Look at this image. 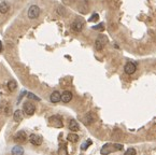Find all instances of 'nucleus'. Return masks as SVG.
Returning a JSON list of instances; mask_svg holds the SVG:
<instances>
[{
    "mask_svg": "<svg viewBox=\"0 0 156 155\" xmlns=\"http://www.w3.org/2000/svg\"><path fill=\"white\" fill-rule=\"evenodd\" d=\"M124 71H125L126 74L132 76L137 71V65L135 63H127L125 65V67H124Z\"/></svg>",
    "mask_w": 156,
    "mask_h": 155,
    "instance_id": "6e6552de",
    "label": "nucleus"
},
{
    "mask_svg": "<svg viewBox=\"0 0 156 155\" xmlns=\"http://www.w3.org/2000/svg\"><path fill=\"white\" fill-rule=\"evenodd\" d=\"M14 141H16L17 143H24L27 141V135L24 130L17 131L14 136Z\"/></svg>",
    "mask_w": 156,
    "mask_h": 155,
    "instance_id": "0eeeda50",
    "label": "nucleus"
},
{
    "mask_svg": "<svg viewBox=\"0 0 156 155\" xmlns=\"http://www.w3.org/2000/svg\"><path fill=\"white\" fill-rule=\"evenodd\" d=\"M92 28H93L94 30H103V29H104V26H103V24H99V25H96V26H93Z\"/></svg>",
    "mask_w": 156,
    "mask_h": 155,
    "instance_id": "b1692460",
    "label": "nucleus"
},
{
    "mask_svg": "<svg viewBox=\"0 0 156 155\" xmlns=\"http://www.w3.org/2000/svg\"><path fill=\"white\" fill-rule=\"evenodd\" d=\"M1 51H2V42L0 41V53H1Z\"/></svg>",
    "mask_w": 156,
    "mask_h": 155,
    "instance_id": "393cba45",
    "label": "nucleus"
},
{
    "mask_svg": "<svg viewBox=\"0 0 156 155\" xmlns=\"http://www.w3.org/2000/svg\"><path fill=\"white\" fill-rule=\"evenodd\" d=\"M92 143H93V142H92V140H89V139H88V140H86V141H85V142L83 143V144L81 145V150H83V151L87 150V148H88V146H89L91 144H92Z\"/></svg>",
    "mask_w": 156,
    "mask_h": 155,
    "instance_id": "6ab92c4d",
    "label": "nucleus"
},
{
    "mask_svg": "<svg viewBox=\"0 0 156 155\" xmlns=\"http://www.w3.org/2000/svg\"><path fill=\"white\" fill-rule=\"evenodd\" d=\"M50 100H51V102H53V103H57V102H59L61 100V94L58 91H54L51 94V96H50Z\"/></svg>",
    "mask_w": 156,
    "mask_h": 155,
    "instance_id": "9d476101",
    "label": "nucleus"
},
{
    "mask_svg": "<svg viewBox=\"0 0 156 155\" xmlns=\"http://www.w3.org/2000/svg\"><path fill=\"white\" fill-rule=\"evenodd\" d=\"M107 43H108V38L104 34H100V36H98V38L96 39V41H95V48H96V50H98V51H101V50L106 46Z\"/></svg>",
    "mask_w": 156,
    "mask_h": 155,
    "instance_id": "f03ea898",
    "label": "nucleus"
},
{
    "mask_svg": "<svg viewBox=\"0 0 156 155\" xmlns=\"http://www.w3.org/2000/svg\"><path fill=\"white\" fill-rule=\"evenodd\" d=\"M8 88H9L10 92H14L15 89L17 88V83L15 82L14 80H11V81L8 82Z\"/></svg>",
    "mask_w": 156,
    "mask_h": 155,
    "instance_id": "f3484780",
    "label": "nucleus"
},
{
    "mask_svg": "<svg viewBox=\"0 0 156 155\" xmlns=\"http://www.w3.org/2000/svg\"><path fill=\"white\" fill-rule=\"evenodd\" d=\"M40 8L38 7V5H32L31 7H29V9H28V13H27V15H28V17H29L30 19H38L40 15Z\"/></svg>",
    "mask_w": 156,
    "mask_h": 155,
    "instance_id": "7ed1b4c3",
    "label": "nucleus"
},
{
    "mask_svg": "<svg viewBox=\"0 0 156 155\" xmlns=\"http://www.w3.org/2000/svg\"><path fill=\"white\" fill-rule=\"evenodd\" d=\"M29 141L31 144L34 145H41L42 143V138L39 135H36V134H31L29 136Z\"/></svg>",
    "mask_w": 156,
    "mask_h": 155,
    "instance_id": "1a4fd4ad",
    "label": "nucleus"
},
{
    "mask_svg": "<svg viewBox=\"0 0 156 155\" xmlns=\"http://www.w3.org/2000/svg\"><path fill=\"white\" fill-rule=\"evenodd\" d=\"M71 28L73 31L75 32H81L84 28V22L82 19H77L72 24H71Z\"/></svg>",
    "mask_w": 156,
    "mask_h": 155,
    "instance_id": "39448f33",
    "label": "nucleus"
},
{
    "mask_svg": "<svg viewBox=\"0 0 156 155\" xmlns=\"http://www.w3.org/2000/svg\"><path fill=\"white\" fill-rule=\"evenodd\" d=\"M98 19H99V15H98L97 13H94V14L89 17L88 21H89V22H97Z\"/></svg>",
    "mask_w": 156,
    "mask_h": 155,
    "instance_id": "412c9836",
    "label": "nucleus"
},
{
    "mask_svg": "<svg viewBox=\"0 0 156 155\" xmlns=\"http://www.w3.org/2000/svg\"><path fill=\"white\" fill-rule=\"evenodd\" d=\"M123 150V145L122 144H118V143H114V144H110V143H107L104 144L101 148V151L100 153L102 155H108L110 153H112L114 151H121Z\"/></svg>",
    "mask_w": 156,
    "mask_h": 155,
    "instance_id": "f257e3e1",
    "label": "nucleus"
},
{
    "mask_svg": "<svg viewBox=\"0 0 156 155\" xmlns=\"http://www.w3.org/2000/svg\"><path fill=\"white\" fill-rule=\"evenodd\" d=\"M69 129L71 131H78L80 130V126H79V123L75 120H71L70 123H69Z\"/></svg>",
    "mask_w": 156,
    "mask_h": 155,
    "instance_id": "4468645a",
    "label": "nucleus"
},
{
    "mask_svg": "<svg viewBox=\"0 0 156 155\" xmlns=\"http://www.w3.org/2000/svg\"><path fill=\"white\" fill-rule=\"evenodd\" d=\"M94 121H95V117H94L93 113H91V112H88L87 114L83 117V122L85 125H89V124H92Z\"/></svg>",
    "mask_w": 156,
    "mask_h": 155,
    "instance_id": "f8f14e48",
    "label": "nucleus"
},
{
    "mask_svg": "<svg viewBox=\"0 0 156 155\" xmlns=\"http://www.w3.org/2000/svg\"><path fill=\"white\" fill-rule=\"evenodd\" d=\"M27 96H28V98L29 99H34V100H37V101H40V98L39 97H37L34 94H32V93H28L27 94Z\"/></svg>",
    "mask_w": 156,
    "mask_h": 155,
    "instance_id": "4be33fe9",
    "label": "nucleus"
},
{
    "mask_svg": "<svg viewBox=\"0 0 156 155\" xmlns=\"http://www.w3.org/2000/svg\"><path fill=\"white\" fill-rule=\"evenodd\" d=\"M12 155H24V149L20 145H15L11 150Z\"/></svg>",
    "mask_w": 156,
    "mask_h": 155,
    "instance_id": "ddd939ff",
    "label": "nucleus"
},
{
    "mask_svg": "<svg viewBox=\"0 0 156 155\" xmlns=\"http://www.w3.org/2000/svg\"><path fill=\"white\" fill-rule=\"evenodd\" d=\"M57 13H58L59 15L63 16V15H66V9H65L63 7H61V5H59L58 8H57Z\"/></svg>",
    "mask_w": 156,
    "mask_h": 155,
    "instance_id": "aec40b11",
    "label": "nucleus"
},
{
    "mask_svg": "<svg viewBox=\"0 0 156 155\" xmlns=\"http://www.w3.org/2000/svg\"><path fill=\"white\" fill-rule=\"evenodd\" d=\"M72 93L70 92V91H65V92L61 94V101L65 102V103H68L72 100Z\"/></svg>",
    "mask_w": 156,
    "mask_h": 155,
    "instance_id": "9b49d317",
    "label": "nucleus"
},
{
    "mask_svg": "<svg viewBox=\"0 0 156 155\" xmlns=\"http://www.w3.org/2000/svg\"><path fill=\"white\" fill-rule=\"evenodd\" d=\"M9 3L7 2V1H2L1 3H0V13L1 14H5L8 11H9Z\"/></svg>",
    "mask_w": 156,
    "mask_h": 155,
    "instance_id": "2eb2a0df",
    "label": "nucleus"
},
{
    "mask_svg": "<svg viewBox=\"0 0 156 155\" xmlns=\"http://www.w3.org/2000/svg\"><path fill=\"white\" fill-rule=\"evenodd\" d=\"M23 110H24V112L27 115H32L34 112H36V106H34V103H32V102L26 101L23 105Z\"/></svg>",
    "mask_w": 156,
    "mask_h": 155,
    "instance_id": "20e7f679",
    "label": "nucleus"
},
{
    "mask_svg": "<svg viewBox=\"0 0 156 155\" xmlns=\"http://www.w3.org/2000/svg\"><path fill=\"white\" fill-rule=\"evenodd\" d=\"M67 139H68V141H70V142H78L79 141V136L77 135V134H69L68 136H67Z\"/></svg>",
    "mask_w": 156,
    "mask_h": 155,
    "instance_id": "a211bd4d",
    "label": "nucleus"
},
{
    "mask_svg": "<svg viewBox=\"0 0 156 155\" xmlns=\"http://www.w3.org/2000/svg\"><path fill=\"white\" fill-rule=\"evenodd\" d=\"M125 155H136V150H135L134 148H129V149L126 151Z\"/></svg>",
    "mask_w": 156,
    "mask_h": 155,
    "instance_id": "5701e85b",
    "label": "nucleus"
},
{
    "mask_svg": "<svg viewBox=\"0 0 156 155\" xmlns=\"http://www.w3.org/2000/svg\"><path fill=\"white\" fill-rule=\"evenodd\" d=\"M13 119H14L15 122H20L23 120V112L20 111V110H16V111L13 113Z\"/></svg>",
    "mask_w": 156,
    "mask_h": 155,
    "instance_id": "dca6fc26",
    "label": "nucleus"
},
{
    "mask_svg": "<svg viewBox=\"0 0 156 155\" xmlns=\"http://www.w3.org/2000/svg\"><path fill=\"white\" fill-rule=\"evenodd\" d=\"M50 124L54 127H57V128H61L63 126V120H61V117L58 115H53L50 117Z\"/></svg>",
    "mask_w": 156,
    "mask_h": 155,
    "instance_id": "423d86ee",
    "label": "nucleus"
}]
</instances>
